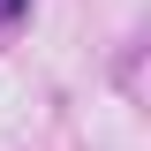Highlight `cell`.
<instances>
[{"label":"cell","instance_id":"obj_1","mask_svg":"<svg viewBox=\"0 0 151 151\" xmlns=\"http://www.w3.org/2000/svg\"><path fill=\"white\" fill-rule=\"evenodd\" d=\"M8 15H23V0H0V23H8Z\"/></svg>","mask_w":151,"mask_h":151}]
</instances>
